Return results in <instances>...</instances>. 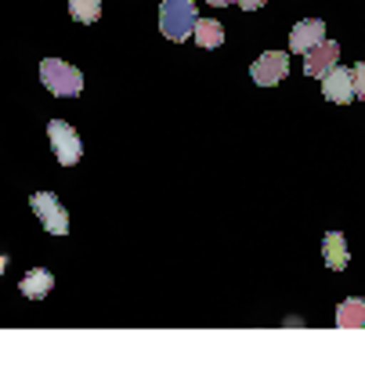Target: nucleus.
<instances>
[{
	"label": "nucleus",
	"instance_id": "obj_2",
	"mask_svg": "<svg viewBox=\"0 0 365 365\" xmlns=\"http://www.w3.org/2000/svg\"><path fill=\"white\" fill-rule=\"evenodd\" d=\"M40 80H43V87L51 94H58V98H73V94L83 91V73L73 69L62 58H43L40 62Z\"/></svg>",
	"mask_w": 365,
	"mask_h": 365
},
{
	"label": "nucleus",
	"instance_id": "obj_7",
	"mask_svg": "<svg viewBox=\"0 0 365 365\" xmlns=\"http://www.w3.org/2000/svg\"><path fill=\"white\" fill-rule=\"evenodd\" d=\"M322 98L336 101V106H347V101H354V76L351 69H340V62L322 76Z\"/></svg>",
	"mask_w": 365,
	"mask_h": 365
},
{
	"label": "nucleus",
	"instance_id": "obj_14",
	"mask_svg": "<svg viewBox=\"0 0 365 365\" xmlns=\"http://www.w3.org/2000/svg\"><path fill=\"white\" fill-rule=\"evenodd\" d=\"M351 76H354V98H365V62H358Z\"/></svg>",
	"mask_w": 365,
	"mask_h": 365
},
{
	"label": "nucleus",
	"instance_id": "obj_10",
	"mask_svg": "<svg viewBox=\"0 0 365 365\" xmlns=\"http://www.w3.org/2000/svg\"><path fill=\"white\" fill-rule=\"evenodd\" d=\"M19 289H22V297H29V300H40V297H47L51 289H55V275L51 272H43V268H33L22 282H19Z\"/></svg>",
	"mask_w": 365,
	"mask_h": 365
},
{
	"label": "nucleus",
	"instance_id": "obj_16",
	"mask_svg": "<svg viewBox=\"0 0 365 365\" xmlns=\"http://www.w3.org/2000/svg\"><path fill=\"white\" fill-rule=\"evenodd\" d=\"M4 272H8V257H4V253H0V275H4Z\"/></svg>",
	"mask_w": 365,
	"mask_h": 365
},
{
	"label": "nucleus",
	"instance_id": "obj_4",
	"mask_svg": "<svg viewBox=\"0 0 365 365\" xmlns=\"http://www.w3.org/2000/svg\"><path fill=\"white\" fill-rule=\"evenodd\" d=\"M47 138H51V148H55V155H58L62 167H76V163H80L83 145H80V138H76V130H73L69 123L51 120V123H47Z\"/></svg>",
	"mask_w": 365,
	"mask_h": 365
},
{
	"label": "nucleus",
	"instance_id": "obj_17",
	"mask_svg": "<svg viewBox=\"0 0 365 365\" xmlns=\"http://www.w3.org/2000/svg\"><path fill=\"white\" fill-rule=\"evenodd\" d=\"M225 4H232V0H210V8H225Z\"/></svg>",
	"mask_w": 365,
	"mask_h": 365
},
{
	"label": "nucleus",
	"instance_id": "obj_15",
	"mask_svg": "<svg viewBox=\"0 0 365 365\" xmlns=\"http://www.w3.org/2000/svg\"><path fill=\"white\" fill-rule=\"evenodd\" d=\"M239 4H242L246 11H257V8H264V0H239Z\"/></svg>",
	"mask_w": 365,
	"mask_h": 365
},
{
	"label": "nucleus",
	"instance_id": "obj_11",
	"mask_svg": "<svg viewBox=\"0 0 365 365\" xmlns=\"http://www.w3.org/2000/svg\"><path fill=\"white\" fill-rule=\"evenodd\" d=\"M336 326L340 329H365V300L351 297L336 307Z\"/></svg>",
	"mask_w": 365,
	"mask_h": 365
},
{
	"label": "nucleus",
	"instance_id": "obj_6",
	"mask_svg": "<svg viewBox=\"0 0 365 365\" xmlns=\"http://www.w3.org/2000/svg\"><path fill=\"white\" fill-rule=\"evenodd\" d=\"M340 62V47H336V40H322V43H315L304 55V73L307 76H315V80H322L333 66Z\"/></svg>",
	"mask_w": 365,
	"mask_h": 365
},
{
	"label": "nucleus",
	"instance_id": "obj_9",
	"mask_svg": "<svg viewBox=\"0 0 365 365\" xmlns=\"http://www.w3.org/2000/svg\"><path fill=\"white\" fill-rule=\"evenodd\" d=\"M322 257H326V268H333V272H344L351 264V253H347V242L340 232H329L322 239Z\"/></svg>",
	"mask_w": 365,
	"mask_h": 365
},
{
	"label": "nucleus",
	"instance_id": "obj_12",
	"mask_svg": "<svg viewBox=\"0 0 365 365\" xmlns=\"http://www.w3.org/2000/svg\"><path fill=\"white\" fill-rule=\"evenodd\" d=\"M195 43L199 47H206V51H214V47H221L225 43V29H221V22H214V19H195Z\"/></svg>",
	"mask_w": 365,
	"mask_h": 365
},
{
	"label": "nucleus",
	"instance_id": "obj_3",
	"mask_svg": "<svg viewBox=\"0 0 365 365\" xmlns=\"http://www.w3.org/2000/svg\"><path fill=\"white\" fill-rule=\"evenodd\" d=\"M29 206H33V214L40 217V225H43L51 235H66V232H69V214H66V206L58 202L55 192H33Z\"/></svg>",
	"mask_w": 365,
	"mask_h": 365
},
{
	"label": "nucleus",
	"instance_id": "obj_13",
	"mask_svg": "<svg viewBox=\"0 0 365 365\" xmlns=\"http://www.w3.org/2000/svg\"><path fill=\"white\" fill-rule=\"evenodd\" d=\"M69 15L83 26H94L101 19V0H69Z\"/></svg>",
	"mask_w": 365,
	"mask_h": 365
},
{
	"label": "nucleus",
	"instance_id": "obj_5",
	"mask_svg": "<svg viewBox=\"0 0 365 365\" xmlns=\"http://www.w3.org/2000/svg\"><path fill=\"white\" fill-rule=\"evenodd\" d=\"M286 73H289V58L282 51H264V55L250 66V76H253L257 87H275V83L286 80Z\"/></svg>",
	"mask_w": 365,
	"mask_h": 365
},
{
	"label": "nucleus",
	"instance_id": "obj_1",
	"mask_svg": "<svg viewBox=\"0 0 365 365\" xmlns=\"http://www.w3.org/2000/svg\"><path fill=\"white\" fill-rule=\"evenodd\" d=\"M195 11H199L195 0H163V4H160V29H163V36L174 40V43H185L192 36V29H195V19H199Z\"/></svg>",
	"mask_w": 365,
	"mask_h": 365
},
{
	"label": "nucleus",
	"instance_id": "obj_8",
	"mask_svg": "<svg viewBox=\"0 0 365 365\" xmlns=\"http://www.w3.org/2000/svg\"><path fill=\"white\" fill-rule=\"evenodd\" d=\"M326 40V22L322 19H304V22H297L293 26V33H289V51H297V55H307L315 43H322Z\"/></svg>",
	"mask_w": 365,
	"mask_h": 365
}]
</instances>
